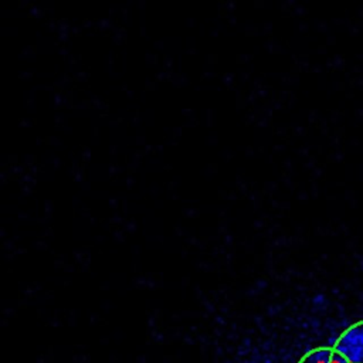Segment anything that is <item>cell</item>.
Returning <instances> with one entry per match:
<instances>
[{
	"label": "cell",
	"mask_w": 363,
	"mask_h": 363,
	"mask_svg": "<svg viewBox=\"0 0 363 363\" xmlns=\"http://www.w3.org/2000/svg\"><path fill=\"white\" fill-rule=\"evenodd\" d=\"M332 348L349 363H363V319L342 332Z\"/></svg>",
	"instance_id": "6da1fadb"
},
{
	"label": "cell",
	"mask_w": 363,
	"mask_h": 363,
	"mask_svg": "<svg viewBox=\"0 0 363 363\" xmlns=\"http://www.w3.org/2000/svg\"><path fill=\"white\" fill-rule=\"evenodd\" d=\"M334 355L332 347H321L307 352L298 363H331Z\"/></svg>",
	"instance_id": "7a4b0ae2"
}]
</instances>
